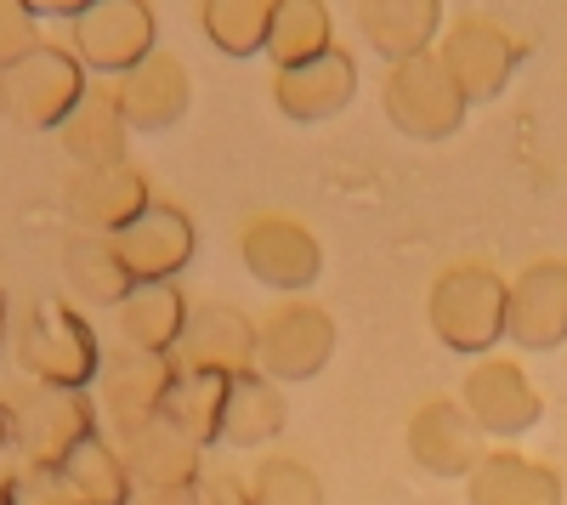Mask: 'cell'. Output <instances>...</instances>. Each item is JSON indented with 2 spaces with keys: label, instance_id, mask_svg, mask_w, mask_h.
I'll return each instance as SVG.
<instances>
[{
  "label": "cell",
  "instance_id": "6da1fadb",
  "mask_svg": "<svg viewBox=\"0 0 567 505\" xmlns=\"http://www.w3.org/2000/svg\"><path fill=\"white\" fill-rule=\"evenodd\" d=\"M505 279L483 261H460L432 285V330L454 352H488L505 336Z\"/></svg>",
  "mask_w": 567,
  "mask_h": 505
},
{
  "label": "cell",
  "instance_id": "7a4b0ae2",
  "mask_svg": "<svg viewBox=\"0 0 567 505\" xmlns=\"http://www.w3.org/2000/svg\"><path fill=\"white\" fill-rule=\"evenodd\" d=\"M386 120L420 143H437V136L460 131L465 120V91L454 85V74L443 69L437 52H420V58H403L392 63L386 74Z\"/></svg>",
  "mask_w": 567,
  "mask_h": 505
},
{
  "label": "cell",
  "instance_id": "3957f363",
  "mask_svg": "<svg viewBox=\"0 0 567 505\" xmlns=\"http://www.w3.org/2000/svg\"><path fill=\"white\" fill-rule=\"evenodd\" d=\"M336 352V318L318 301H278L256 324V370L267 381H312Z\"/></svg>",
  "mask_w": 567,
  "mask_h": 505
},
{
  "label": "cell",
  "instance_id": "277c9868",
  "mask_svg": "<svg viewBox=\"0 0 567 505\" xmlns=\"http://www.w3.org/2000/svg\"><path fill=\"white\" fill-rule=\"evenodd\" d=\"M176 352V375H210V381H239L256 370V324L227 307V301H205L187 307V324Z\"/></svg>",
  "mask_w": 567,
  "mask_h": 505
},
{
  "label": "cell",
  "instance_id": "5b68a950",
  "mask_svg": "<svg viewBox=\"0 0 567 505\" xmlns=\"http://www.w3.org/2000/svg\"><path fill=\"white\" fill-rule=\"evenodd\" d=\"M74 58L97 74H131L142 58H154V12L148 0H91L74 18Z\"/></svg>",
  "mask_w": 567,
  "mask_h": 505
},
{
  "label": "cell",
  "instance_id": "8992f818",
  "mask_svg": "<svg viewBox=\"0 0 567 505\" xmlns=\"http://www.w3.org/2000/svg\"><path fill=\"white\" fill-rule=\"evenodd\" d=\"M85 97V74L80 58L63 45H34L23 63L7 69V120L18 125H63L74 103Z\"/></svg>",
  "mask_w": 567,
  "mask_h": 505
},
{
  "label": "cell",
  "instance_id": "52a82bcc",
  "mask_svg": "<svg viewBox=\"0 0 567 505\" xmlns=\"http://www.w3.org/2000/svg\"><path fill=\"white\" fill-rule=\"evenodd\" d=\"M239 256H245V267L256 272L261 285L290 290V296L307 290L318 279V267H323V250L312 239V227L296 221V216H284V210H267V216H250L245 221Z\"/></svg>",
  "mask_w": 567,
  "mask_h": 505
},
{
  "label": "cell",
  "instance_id": "ba28073f",
  "mask_svg": "<svg viewBox=\"0 0 567 505\" xmlns=\"http://www.w3.org/2000/svg\"><path fill=\"white\" fill-rule=\"evenodd\" d=\"M460 403H465V415L483 426V437H516V432H528L539 421V387L528 381L523 363H511V358H477L471 363V375L460 387Z\"/></svg>",
  "mask_w": 567,
  "mask_h": 505
},
{
  "label": "cell",
  "instance_id": "9c48e42d",
  "mask_svg": "<svg viewBox=\"0 0 567 505\" xmlns=\"http://www.w3.org/2000/svg\"><path fill=\"white\" fill-rule=\"evenodd\" d=\"M409 454L432 477H471L483 461V426L465 415L460 398H425L409 421Z\"/></svg>",
  "mask_w": 567,
  "mask_h": 505
},
{
  "label": "cell",
  "instance_id": "30bf717a",
  "mask_svg": "<svg viewBox=\"0 0 567 505\" xmlns=\"http://www.w3.org/2000/svg\"><path fill=\"white\" fill-rule=\"evenodd\" d=\"M131 285H148V279H176L194 256V221H187L176 205H148L136 221H125L120 234H109Z\"/></svg>",
  "mask_w": 567,
  "mask_h": 505
},
{
  "label": "cell",
  "instance_id": "8fae6325",
  "mask_svg": "<svg viewBox=\"0 0 567 505\" xmlns=\"http://www.w3.org/2000/svg\"><path fill=\"white\" fill-rule=\"evenodd\" d=\"M23 363L40 375V387H80L97 363V347H91L80 312H69L63 301H45L23 330Z\"/></svg>",
  "mask_w": 567,
  "mask_h": 505
},
{
  "label": "cell",
  "instance_id": "7c38bea8",
  "mask_svg": "<svg viewBox=\"0 0 567 505\" xmlns=\"http://www.w3.org/2000/svg\"><path fill=\"white\" fill-rule=\"evenodd\" d=\"M437 58L454 74V85L465 91V103H483L494 91H505V80L516 69V40L488 18H460Z\"/></svg>",
  "mask_w": 567,
  "mask_h": 505
},
{
  "label": "cell",
  "instance_id": "4fadbf2b",
  "mask_svg": "<svg viewBox=\"0 0 567 505\" xmlns=\"http://www.w3.org/2000/svg\"><path fill=\"white\" fill-rule=\"evenodd\" d=\"M352 91H358V63L341 52V45H329V52H318L307 63H290V69L272 74L278 109L290 114V120H307V125L336 120L352 103Z\"/></svg>",
  "mask_w": 567,
  "mask_h": 505
},
{
  "label": "cell",
  "instance_id": "5bb4252c",
  "mask_svg": "<svg viewBox=\"0 0 567 505\" xmlns=\"http://www.w3.org/2000/svg\"><path fill=\"white\" fill-rule=\"evenodd\" d=\"M505 336L534 352L567 341V267L561 261H534L505 290Z\"/></svg>",
  "mask_w": 567,
  "mask_h": 505
},
{
  "label": "cell",
  "instance_id": "9a60e30c",
  "mask_svg": "<svg viewBox=\"0 0 567 505\" xmlns=\"http://www.w3.org/2000/svg\"><path fill=\"white\" fill-rule=\"evenodd\" d=\"M148 205H154V194L142 182V171H131V165H80L69 176V210L85 234H120Z\"/></svg>",
  "mask_w": 567,
  "mask_h": 505
},
{
  "label": "cell",
  "instance_id": "2e32d148",
  "mask_svg": "<svg viewBox=\"0 0 567 505\" xmlns=\"http://www.w3.org/2000/svg\"><path fill=\"white\" fill-rule=\"evenodd\" d=\"M114 103H120L131 131H165V125H176L187 114L194 85H187V69L171 52H154V58H142L131 74L114 80Z\"/></svg>",
  "mask_w": 567,
  "mask_h": 505
},
{
  "label": "cell",
  "instance_id": "e0dca14e",
  "mask_svg": "<svg viewBox=\"0 0 567 505\" xmlns=\"http://www.w3.org/2000/svg\"><path fill=\"white\" fill-rule=\"evenodd\" d=\"M125 472L142 488H194L199 477V443L176 432L165 415L125 426Z\"/></svg>",
  "mask_w": 567,
  "mask_h": 505
},
{
  "label": "cell",
  "instance_id": "ac0fdd59",
  "mask_svg": "<svg viewBox=\"0 0 567 505\" xmlns=\"http://www.w3.org/2000/svg\"><path fill=\"white\" fill-rule=\"evenodd\" d=\"M443 23V0H358V29L381 58L403 63L432 52V34Z\"/></svg>",
  "mask_w": 567,
  "mask_h": 505
},
{
  "label": "cell",
  "instance_id": "d6986e66",
  "mask_svg": "<svg viewBox=\"0 0 567 505\" xmlns=\"http://www.w3.org/2000/svg\"><path fill=\"white\" fill-rule=\"evenodd\" d=\"M465 488H471V505H561V477L545 461H528L516 449L483 454Z\"/></svg>",
  "mask_w": 567,
  "mask_h": 505
},
{
  "label": "cell",
  "instance_id": "ffe728a7",
  "mask_svg": "<svg viewBox=\"0 0 567 505\" xmlns=\"http://www.w3.org/2000/svg\"><path fill=\"white\" fill-rule=\"evenodd\" d=\"M187 324V301L171 279H148V285H131L120 301V336L131 352H159L171 358V347L182 341Z\"/></svg>",
  "mask_w": 567,
  "mask_h": 505
},
{
  "label": "cell",
  "instance_id": "44dd1931",
  "mask_svg": "<svg viewBox=\"0 0 567 505\" xmlns=\"http://www.w3.org/2000/svg\"><path fill=\"white\" fill-rule=\"evenodd\" d=\"M284 421H290V409H284V392L278 381H267L261 370L227 381L221 392V437L239 443V449H261L284 432Z\"/></svg>",
  "mask_w": 567,
  "mask_h": 505
},
{
  "label": "cell",
  "instance_id": "7402d4cb",
  "mask_svg": "<svg viewBox=\"0 0 567 505\" xmlns=\"http://www.w3.org/2000/svg\"><path fill=\"white\" fill-rule=\"evenodd\" d=\"M58 131H63V148L74 165H125V131L131 125L114 103V91H85Z\"/></svg>",
  "mask_w": 567,
  "mask_h": 505
},
{
  "label": "cell",
  "instance_id": "603a6c76",
  "mask_svg": "<svg viewBox=\"0 0 567 505\" xmlns=\"http://www.w3.org/2000/svg\"><path fill=\"white\" fill-rule=\"evenodd\" d=\"M63 279H69V290H74L80 301H91V307H120L125 290H131V272H125V261H120V250H114L109 234H80V239H69V250H63Z\"/></svg>",
  "mask_w": 567,
  "mask_h": 505
},
{
  "label": "cell",
  "instance_id": "cb8c5ba5",
  "mask_svg": "<svg viewBox=\"0 0 567 505\" xmlns=\"http://www.w3.org/2000/svg\"><path fill=\"white\" fill-rule=\"evenodd\" d=\"M171 381H176L171 358H159V352H125L114 363V375H109V398H114V409L125 415V426L154 421L165 392H171Z\"/></svg>",
  "mask_w": 567,
  "mask_h": 505
},
{
  "label": "cell",
  "instance_id": "d4e9b609",
  "mask_svg": "<svg viewBox=\"0 0 567 505\" xmlns=\"http://www.w3.org/2000/svg\"><path fill=\"white\" fill-rule=\"evenodd\" d=\"M125 477H131V472L114 461L97 437H85L69 461L58 466L63 505H120V499H125Z\"/></svg>",
  "mask_w": 567,
  "mask_h": 505
},
{
  "label": "cell",
  "instance_id": "484cf974",
  "mask_svg": "<svg viewBox=\"0 0 567 505\" xmlns=\"http://www.w3.org/2000/svg\"><path fill=\"white\" fill-rule=\"evenodd\" d=\"M329 7L323 0H278V18H272V34H267V58L278 69L290 63H307L318 52H329Z\"/></svg>",
  "mask_w": 567,
  "mask_h": 505
},
{
  "label": "cell",
  "instance_id": "4316f807",
  "mask_svg": "<svg viewBox=\"0 0 567 505\" xmlns=\"http://www.w3.org/2000/svg\"><path fill=\"white\" fill-rule=\"evenodd\" d=\"M278 0H205V34L233 58H250L267 45Z\"/></svg>",
  "mask_w": 567,
  "mask_h": 505
},
{
  "label": "cell",
  "instance_id": "83f0119b",
  "mask_svg": "<svg viewBox=\"0 0 567 505\" xmlns=\"http://www.w3.org/2000/svg\"><path fill=\"white\" fill-rule=\"evenodd\" d=\"M221 392H227V381L176 375L171 392H165V403H159V415H165L176 432H187L194 443H210V437H221Z\"/></svg>",
  "mask_w": 567,
  "mask_h": 505
},
{
  "label": "cell",
  "instance_id": "f1b7e54d",
  "mask_svg": "<svg viewBox=\"0 0 567 505\" xmlns=\"http://www.w3.org/2000/svg\"><path fill=\"white\" fill-rule=\"evenodd\" d=\"M250 505H323V483L301 461H267L250 483Z\"/></svg>",
  "mask_w": 567,
  "mask_h": 505
},
{
  "label": "cell",
  "instance_id": "f546056e",
  "mask_svg": "<svg viewBox=\"0 0 567 505\" xmlns=\"http://www.w3.org/2000/svg\"><path fill=\"white\" fill-rule=\"evenodd\" d=\"M34 45V12H23V0H0V74L23 63Z\"/></svg>",
  "mask_w": 567,
  "mask_h": 505
},
{
  "label": "cell",
  "instance_id": "4dcf8cb0",
  "mask_svg": "<svg viewBox=\"0 0 567 505\" xmlns=\"http://www.w3.org/2000/svg\"><path fill=\"white\" fill-rule=\"evenodd\" d=\"M91 7V0H23V12H34V18H80Z\"/></svg>",
  "mask_w": 567,
  "mask_h": 505
},
{
  "label": "cell",
  "instance_id": "1f68e13d",
  "mask_svg": "<svg viewBox=\"0 0 567 505\" xmlns=\"http://www.w3.org/2000/svg\"><path fill=\"white\" fill-rule=\"evenodd\" d=\"M136 505H199V494L194 488H142Z\"/></svg>",
  "mask_w": 567,
  "mask_h": 505
},
{
  "label": "cell",
  "instance_id": "d6a6232c",
  "mask_svg": "<svg viewBox=\"0 0 567 505\" xmlns=\"http://www.w3.org/2000/svg\"><path fill=\"white\" fill-rule=\"evenodd\" d=\"M205 505H250V494L233 483V477H216L210 483V494H205Z\"/></svg>",
  "mask_w": 567,
  "mask_h": 505
},
{
  "label": "cell",
  "instance_id": "836d02e7",
  "mask_svg": "<svg viewBox=\"0 0 567 505\" xmlns=\"http://www.w3.org/2000/svg\"><path fill=\"white\" fill-rule=\"evenodd\" d=\"M0 120H7V74H0Z\"/></svg>",
  "mask_w": 567,
  "mask_h": 505
},
{
  "label": "cell",
  "instance_id": "e575fe53",
  "mask_svg": "<svg viewBox=\"0 0 567 505\" xmlns=\"http://www.w3.org/2000/svg\"><path fill=\"white\" fill-rule=\"evenodd\" d=\"M0 336H7V296H0Z\"/></svg>",
  "mask_w": 567,
  "mask_h": 505
}]
</instances>
